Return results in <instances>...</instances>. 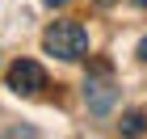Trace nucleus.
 <instances>
[{
  "label": "nucleus",
  "mask_w": 147,
  "mask_h": 139,
  "mask_svg": "<svg viewBox=\"0 0 147 139\" xmlns=\"http://www.w3.org/2000/svg\"><path fill=\"white\" fill-rule=\"evenodd\" d=\"M46 55H59V59H80L88 51V30L80 21H55L51 30L42 34Z\"/></svg>",
  "instance_id": "nucleus-1"
},
{
  "label": "nucleus",
  "mask_w": 147,
  "mask_h": 139,
  "mask_svg": "<svg viewBox=\"0 0 147 139\" xmlns=\"http://www.w3.org/2000/svg\"><path fill=\"white\" fill-rule=\"evenodd\" d=\"M9 84H13V93L34 97V93L46 89V72H42V63H34V59H17V63L9 68Z\"/></svg>",
  "instance_id": "nucleus-2"
},
{
  "label": "nucleus",
  "mask_w": 147,
  "mask_h": 139,
  "mask_svg": "<svg viewBox=\"0 0 147 139\" xmlns=\"http://www.w3.org/2000/svg\"><path fill=\"white\" fill-rule=\"evenodd\" d=\"M109 101H113V89H109V84H88V105L97 110V114H105Z\"/></svg>",
  "instance_id": "nucleus-3"
},
{
  "label": "nucleus",
  "mask_w": 147,
  "mask_h": 139,
  "mask_svg": "<svg viewBox=\"0 0 147 139\" xmlns=\"http://www.w3.org/2000/svg\"><path fill=\"white\" fill-rule=\"evenodd\" d=\"M139 59H147V38H143V42H139Z\"/></svg>",
  "instance_id": "nucleus-5"
},
{
  "label": "nucleus",
  "mask_w": 147,
  "mask_h": 139,
  "mask_svg": "<svg viewBox=\"0 0 147 139\" xmlns=\"http://www.w3.org/2000/svg\"><path fill=\"white\" fill-rule=\"evenodd\" d=\"M46 4H51V9H63V4H67V0H46Z\"/></svg>",
  "instance_id": "nucleus-6"
},
{
  "label": "nucleus",
  "mask_w": 147,
  "mask_h": 139,
  "mask_svg": "<svg viewBox=\"0 0 147 139\" xmlns=\"http://www.w3.org/2000/svg\"><path fill=\"white\" fill-rule=\"evenodd\" d=\"M122 131L126 135H147V118L143 114H126L122 118Z\"/></svg>",
  "instance_id": "nucleus-4"
},
{
  "label": "nucleus",
  "mask_w": 147,
  "mask_h": 139,
  "mask_svg": "<svg viewBox=\"0 0 147 139\" xmlns=\"http://www.w3.org/2000/svg\"><path fill=\"white\" fill-rule=\"evenodd\" d=\"M135 4H139V9H147V0H135Z\"/></svg>",
  "instance_id": "nucleus-7"
}]
</instances>
